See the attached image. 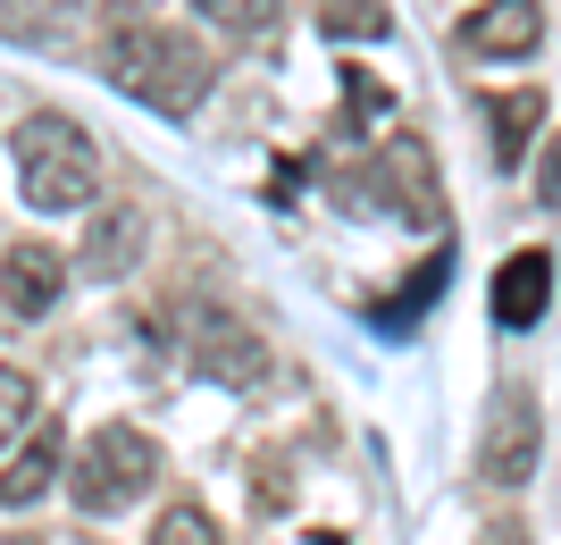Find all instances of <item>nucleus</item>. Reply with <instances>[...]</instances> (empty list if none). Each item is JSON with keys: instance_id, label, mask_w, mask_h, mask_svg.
Here are the masks:
<instances>
[{"instance_id": "f03ea898", "label": "nucleus", "mask_w": 561, "mask_h": 545, "mask_svg": "<svg viewBox=\"0 0 561 545\" xmlns=\"http://www.w3.org/2000/svg\"><path fill=\"white\" fill-rule=\"evenodd\" d=\"M9 160H18V193L34 202V211H84V202L101 193L93 135H84L68 110H34V118H18Z\"/></svg>"}, {"instance_id": "1a4fd4ad", "label": "nucleus", "mask_w": 561, "mask_h": 545, "mask_svg": "<svg viewBox=\"0 0 561 545\" xmlns=\"http://www.w3.org/2000/svg\"><path fill=\"white\" fill-rule=\"evenodd\" d=\"M142 243H151V218L117 202V211H101L93 227H84V269H93V277H126V269L142 261Z\"/></svg>"}, {"instance_id": "7ed1b4c3", "label": "nucleus", "mask_w": 561, "mask_h": 545, "mask_svg": "<svg viewBox=\"0 0 561 545\" xmlns=\"http://www.w3.org/2000/svg\"><path fill=\"white\" fill-rule=\"evenodd\" d=\"M59 478H68L76 512L117 521L126 503L151 496V478H160V445H151L135 420H101L93 436H84V453H76V470H59Z\"/></svg>"}, {"instance_id": "f257e3e1", "label": "nucleus", "mask_w": 561, "mask_h": 545, "mask_svg": "<svg viewBox=\"0 0 561 545\" xmlns=\"http://www.w3.org/2000/svg\"><path fill=\"white\" fill-rule=\"evenodd\" d=\"M101 76H110L126 101H142V110H160V118H193L202 101H210V50L185 43V34H168V25L135 18L117 25L110 43H101Z\"/></svg>"}, {"instance_id": "ddd939ff", "label": "nucleus", "mask_w": 561, "mask_h": 545, "mask_svg": "<svg viewBox=\"0 0 561 545\" xmlns=\"http://www.w3.org/2000/svg\"><path fill=\"white\" fill-rule=\"evenodd\" d=\"M151 545H227V537H218V521L202 503H168L160 521H151Z\"/></svg>"}, {"instance_id": "9d476101", "label": "nucleus", "mask_w": 561, "mask_h": 545, "mask_svg": "<svg viewBox=\"0 0 561 545\" xmlns=\"http://www.w3.org/2000/svg\"><path fill=\"white\" fill-rule=\"evenodd\" d=\"M50 487H59V428L34 420V445L0 470V512H25V503H43Z\"/></svg>"}, {"instance_id": "6e6552de", "label": "nucleus", "mask_w": 561, "mask_h": 545, "mask_svg": "<svg viewBox=\"0 0 561 545\" xmlns=\"http://www.w3.org/2000/svg\"><path fill=\"white\" fill-rule=\"evenodd\" d=\"M545 303H553V252H512L494 269V319L503 328H537Z\"/></svg>"}, {"instance_id": "20e7f679", "label": "nucleus", "mask_w": 561, "mask_h": 545, "mask_svg": "<svg viewBox=\"0 0 561 545\" xmlns=\"http://www.w3.org/2000/svg\"><path fill=\"white\" fill-rule=\"evenodd\" d=\"M478 478L486 487H528L537 478V404L528 386H503L486 420V445H478Z\"/></svg>"}, {"instance_id": "f8f14e48", "label": "nucleus", "mask_w": 561, "mask_h": 545, "mask_svg": "<svg viewBox=\"0 0 561 545\" xmlns=\"http://www.w3.org/2000/svg\"><path fill=\"white\" fill-rule=\"evenodd\" d=\"M319 25L335 43H377L386 34V0H319Z\"/></svg>"}, {"instance_id": "4468645a", "label": "nucleus", "mask_w": 561, "mask_h": 545, "mask_svg": "<svg viewBox=\"0 0 561 545\" xmlns=\"http://www.w3.org/2000/svg\"><path fill=\"white\" fill-rule=\"evenodd\" d=\"M34 378H25V370H9V361H0V445H9V436H25V428H34Z\"/></svg>"}, {"instance_id": "2eb2a0df", "label": "nucleus", "mask_w": 561, "mask_h": 545, "mask_svg": "<svg viewBox=\"0 0 561 545\" xmlns=\"http://www.w3.org/2000/svg\"><path fill=\"white\" fill-rule=\"evenodd\" d=\"M193 9H210V18L227 25V34H268L285 0H193Z\"/></svg>"}, {"instance_id": "6ab92c4d", "label": "nucleus", "mask_w": 561, "mask_h": 545, "mask_svg": "<svg viewBox=\"0 0 561 545\" xmlns=\"http://www.w3.org/2000/svg\"><path fill=\"white\" fill-rule=\"evenodd\" d=\"M478 545H528V529H519V521H503V529H478Z\"/></svg>"}, {"instance_id": "0eeeda50", "label": "nucleus", "mask_w": 561, "mask_h": 545, "mask_svg": "<svg viewBox=\"0 0 561 545\" xmlns=\"http://www.w3.org/2000/svg\"><path fill=\"white\" fill-rule=\"evenodd\" d=\"M0 294H9L18 319H43V310H59V294H68V261H59L50 243H9V261H0Z\"/></svg>"}, {"instance_id": "f3484780", "label": "nucleus", "mask_w": 561, "mask_h": 545, "mask_svg": "<svg viewBox=\"0 0 561 545\" xmlns=\"http://www.w3.org/2000/svg\"><path fill=\"white\" fill-rule=\"evenodd\" d=\"M386 110H394V93H386V84H369L360 68H344V118L360 126V118H386Z\"/></svg>"}, {"instance_id": "dca6fc26", "label": "nucleus", "mask_w": 561, "mask_h": 545, "mask_svg": "<svg viewBox=\"0 0 561 545\" xmlns=\"http://www.w3.org/2000/svg\"><path fill=\"white\" fill-rule=\"evenodd\" d=\"M436 294H445V261L411 269V285H402V303H386V310H377V328H402V319H411L420 303H436Z\"/></svg>"}, {"instance_id": "423d86ee", "label": "nucleus", "mask_w": 561, "mask_h": 545, "mask_svg": "<svg viewBox=\"0 0 561 545\" xmlns=\"http://www.w3.org/2000/svg\"><path fill=\"white\" fill-rule=\"evenodd\" d=\"M193 361H202V378H218V386H252L260 370H268L260 336L243 328V319H227V310H202V319H193Z\"/></svg>"}, {"instance_id": "9b49d317", "label": "nucleus", "mask_w": 561, "mask_h": 545, "mask_svg": "<svg viewBox=\"0 0 561 545\" xmlns=\"http://www.w3.org/2000/svg\"><path fill=\"white\" fill-rule=\"evenodd\" d=\"M486 118H494V160L512 168L519 151H528V135L545 126V93H512V101H494Z\"/></svg>"}, {"instance_id": "aec40b11", "label": "nucleus", "mask_w": 561, "mask_h": 545, "mask_svg": "<svg viewBox=\"0 0 561 545\" xmlns=\"http://www.w3.org/2000/svg\"><path fill=\"white\" fill-rule=\"evenodd\" d=\"M0 545H43V537H0Z\"/></svg>"}, {"instance_id": "a211bd4d", "label": "nucleus", "mask_w": 561, "mask_h": 545, "mask_svg": "<svg viewBox=\"0 0 561 545\" xmlns=\"http://www.w3.org/2000/svg\"><path fill=\"white\" fill-rule=\"evenodd\" d=\"M537 193H545V211H553V202H561V143H553V151H545V177H537Z\"/></svg>"}, {"instance_id": "39448f33", "label": "nucleus", "mask_w": 561, "mask_h": 545, "mask_svg": "<svg viewBox=\"0 0 561 545\" xmlns=\"http://www.w3.org/2000/svg\"><path fill=\"white\" fill-rule=\"evenodd\" d=\"M537 43H545L537 0H478L461 18V50H478V59H528Z\"/></svg>"}]
</instances>
